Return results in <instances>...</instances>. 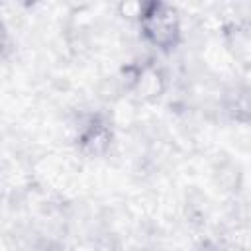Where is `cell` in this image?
Returning <instances> with one entry per match:
<instances>
[{
  "instance_id": "2",
  "label": "cell",
  "mask_w": 251,
  "mask_h": 251,
  "mask_svg": "<svg viewBox=\"0 0 251 251\" xmlns=\"http://www.w3.org/2000/svg\"><path fill=\"white\" fill-rule=\"evenodd\" d=\"M78 147L88 157L104 155L112 145V127L102 116H92L78 131Z\"/></svg>"
},
{
  "instance_id": "4",
  "label": "cell",
  "mask_w": 251,
  "mask_h": 251,
  "mask_svg": "<svg viewBox=\"0 0 251 251\" xmlns=\"http://www.w3.org/2000/svg\"><path fill=\"white\" fill-rule=\"evenodd\" d=\"M224 41L231 57L243 65L251 67V20H239L224 29Z\"/></svg>"
},
{
  "instance_id": "3",
  "label": "cell",
  "mask_w": 251,
  "mask_h": 251,
  "mask_svg": "<svg viewBox=\"0 0 251 251\" xmlns=\"http://www.w3.org/2000/svg\"><path fill=\"white\" fill-rule=\"evenodd\" d=\"M129 90L133 92V96L137 100L153 102V100L161 98V94L165 92V76L153 65L139 67V69H135V73L131 76Z\"/></svg>"
},
{
  "instance_id": "5",
  "label": "cell",
  "mask_w": 251,
  "mask_h": 251,
  "mask_svg": "<svg viewBox=\"0 0 251 251\" xmlns=\"http://www.w3.org/2000/svg\"><path fill=\"white\" fill-rule=\"evenodd\" d=\"M224 110L233 122L251 124V88L233 86L227 90L224 98Z\"/></svg>"
},
{
  "instance_id": "1",
  "label": "cell",
  "mask_w": 251,
  "mask_h": 251,
  "mask_svg": "<svg viewBox=\"0 0 251 251\" xmlns=\"http://www.w3.org/2000/svg\"><path fill=\"white\" fill-rule=\"evenodd\" d=\"M137 22L141 35L151 47L169 53L180 43V16L175 6L165 2H145L141 4Z\"/></svg>"
}]
</instances>
